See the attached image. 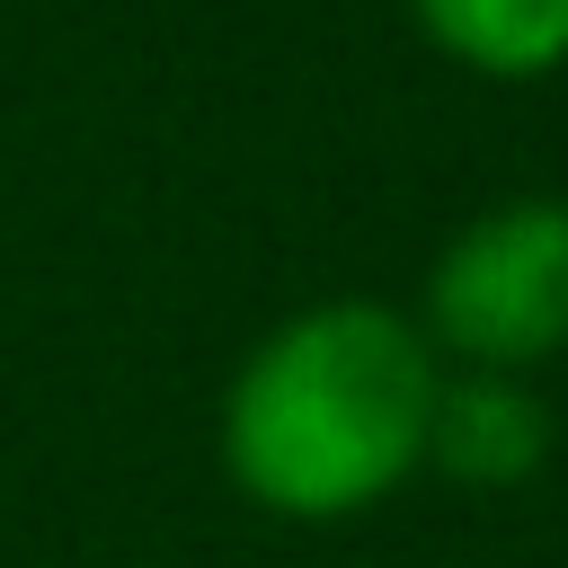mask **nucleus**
<instances>
[{
  "instance_id": "7ed1b4c3",
  "label": "nucleus",
  "mask_w": 568,
  "mask_h": 568,
  "mask_svg": "<svg viewBox=\"0 0 568 568\" xmlns=\"http://www.w3.org/2000/svg\"><path fill=\"white\" fill-rule=\"evenodd\" d=\"M550 399L524 373H444L426 408V470L453 488H524L550 462Z\"/></svg>"
},
{
  "instance_id": "f03ea898",
  "label": "nucleus",
  "mask_w": 568,
  "mask_h": 568,
  "mask_svg": "<svg viewBox=\"0 0 568 568\" xmlns=\"http://www.w3.org/2000/svg\"><path fill=\"white\" fill-rule=\"evenodd\" d=\"M417 328L470 373H532L568 355V204L506 195L470 213L426 275Z\"/></svg>"
},
{
  "instance_id": "20e7f679",
  "label": "nucleus",
  "mask_w": 568,
  "mask_h": 568,
  "mask_svg": "<svg viewBox=\"0 0 568 568\" xmlns=\"http://www.w3.org/2000/svg\"><path fill=\"white\" fill-rule=\"evenodd\" d=\"M426 44L479 80H550L568 62V0H408Z\"/></svg>"
},
{
  "instance_id": "f257e3e1",
  "label": "nucleus",
  "mask_w": 568,
  "mask_h": 568,
  "mask_svg": "<svg viewBox=\"0 0 568 568\" xmlns=\"http://www.w3.org/2000/svg\"><path fill=\"white\" fill-rule=\"evenodd\" d=\"M435 346L390 302H311L293 311L222 399L231 479L302 524L364 515L426 462Z\"/></svg>"
}]
</instances>
